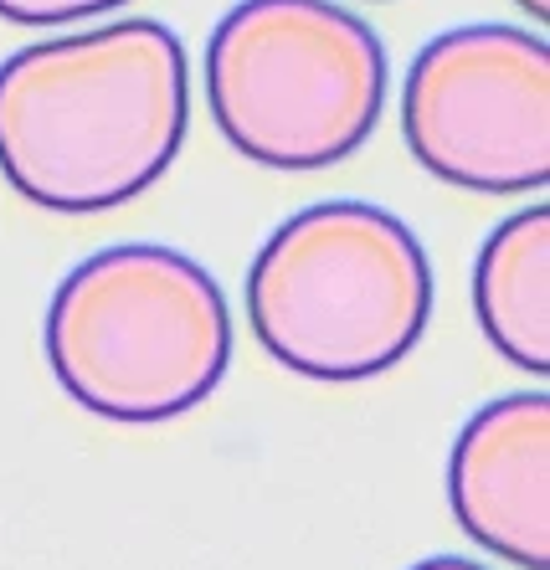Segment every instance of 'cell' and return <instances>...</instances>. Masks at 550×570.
<instances>
[{
	"instance_id": "obj_4",
	"label": "cell",
	"mask_w": 550,
	"mask_h": 570,
	"mask_svg": "<svg viewBox=\"0 0 550 570\" xmlns=\"http://www.w3.org/2000/svg\"><path fill=\"white\" fill-rule=\"evenodd\" d=\"M227 145L268 170H330L386 114V47L340 0H237L206 47Z\"/></svg>"
},
{
	"instance_id": "obj_8",
	"label": "cell",
	"mask_w": 550,
	"mask_h": 570,
	"mask_svg": "<svg viewBox=\"0 0 550 570\" xmlns=\"http://www.w3.org/2000/svg\"><path fill=\"white\" fill-rule=\"evenodd\" d=\"M129 6V0H0V21L16 27H72V21H94Z\"/></svg>"
},
{
	"instance_id": "obj_1",
	"label": "cell",
	"mask_w": 550,
	"mask_h": 570,
	"mask_svg": "<svg viewBox=\"0 0 550 570\" xmlns=\"http://www.w3.org/2000/svg\"><path fill=\"white\" fill-rule=\"evenodd\" d=\"M190 129V62L165 21H114L31 41L0 62V175L31 206H129Z\"/></svg>"
},
{
	"instance_id": "obj_10",
	"label": "cell",
	"mask_w": 550,
	"mask_h": 570,
	"mask_svg": "<svg viewBox=\"0 0 550 570\" xmlns=\"http://www.w3.org/2000/svg\"><path fill=\"white\" fill-rule=\"evenodd\" d=\"M514 6H524V11L536 16L540 27H546V21H550V0H514Z\"/></svg>"
},
{
	"instance_id": "obj_9",
	"label": "cell",
	"mask_w": 550,
	"mask_h": 570,
	"mask_svg": "<svg viewBox=\"0 0 550 570\" xmlns=\"http://www.w3.org/2000/svg\"><path fill=\"white\" fill-rule=\"evenodd\" d=\"M412 570H489L479 560H463V556H432V560H416Z\"/></svg>"
},
{
	"instance_id": "obj_7",
	"label": "cell",
	"mask_w": 550,
	"mask_h": 570,
	"mask_svg": "<svg viewBox=\"0 0 550 570\" xmlns=\"http://www.w3.org/2000/svg\"><path fill=\"white\" fill-rule=\"evenodd\" d=\"M483 340L530 375H550V206L536 200L483 237L473 257Z\"/></svg>"
},
{
	"instance_id": "obj_3",
	"label": "cell",
	"mask_w": 550,
	"mask_h": 570,
	"mask_svg": "<svg viewBox=\"0 0 550 570\" xmlns=\"http://www.w3.org/2000/svg\"><path fill=\"white\" fill-rule=\"evenodd\" d=\"M47 360L82 412L124 426L186 416L232 365V314L196 257L119 242L82 257L47 304Z\"/></svg>"
},
{
	"instance_id": "obj_5",
	"label": "cell",
	"mask_w": 550,
	"mask_h": 570,
	"mask_svg": "<svg viewBox=\"0 0 550 570\" xmlns=\"http://www.w3.org/2000/svg\"><path fill=\"white\" fill-rule=\"evenodd\" d=\"M412 159L473 196L550 186V41L520 27H453L412 57L402 82Z\"/></svg>"
},
{
	"instance_id": "obj_2",
	"label": "cell",
	"mask_w": 550,
	"mask_h": 570,
	"mask_svg": "<svg viewBox=\"0 0 550 570\" xmlns=\"http://www.w3.org/2000/svg\"><path fill=\"white\" fill-rule=\"evenodd\" d=\"M247 318L283 371L350 385L402 365L432 318V263L371 200L304 206L257 247Z\"/></svg>"
},
{
	"instance_id": "obj_6",
	"label": "cell",
	"mask_w": 550,
	"mask_h": 570,
	"mask_svg": "<svg viewBox=\"0 0 550 570\" xmlns=\"http://www.w3.org/2000/svg\"><path fill=\"white\" fill-rule=\"evenodd\" d=\"M448 504L473 544L520 570H550V396H499L463 422Z\"/></svg>"
}]
</instances>
